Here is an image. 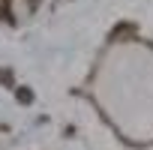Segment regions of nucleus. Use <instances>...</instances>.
I'll use <instances>...</instances> for the list:
<instances>
[{
    "mask_svg": "<svg viewBox=\"0 0 153 150\" xmlns=\"http://www.w3.org/2000/svg\"><path fill=\"white\" fill-rule=\"evenodd\" d=\"M0 15H6V0H0Z\"/></svg>",
    "mask_w": 153,
    "mask_h": 150,
    "instance_id": "f257e3e1",
    "label": "nucleus"
}]
</instances>
